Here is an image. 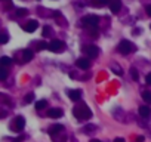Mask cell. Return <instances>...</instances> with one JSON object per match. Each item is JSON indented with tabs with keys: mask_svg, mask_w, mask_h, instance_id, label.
<instances>
[{
	"mask_svg": "<svg viewBox=\"0 0 151 142\" xmlns=\"http://www.w3.org/2000/svg\"><path fill=\"white\" fill-rule=\"evenodd\" d=\"M73 114H74V117L77 118L79 122H81V120H89V118L92 117V111L89 110V107H86L84 104L74 107Z\"/></svg>",
	"mask_w": 151,
	"mask_h": 142,
	"instance_id": "obj_1",
	"label": "cell"
},
{
	"mask_svg": "<svg viewBox=\"0 0 151 142\" xmlns=\"http://www.w3.org/2000/svg\"><path fill=\"white\" fill-rule=\"evenodd\" d=\"M81 24H83L84 28H88V30H91V31L93 33V31H96V28H98L99 18H98L96 15H88V16H84V18L81 19Z\"/></svg>",
	"mask_w": 151,
	"mask_h": 142,
	"instance_id": "obj_2",
	"label": "cell"
},
{
	"mask_svg": "<svg viewBox=\"0 0 151 142\" xmlns=\"http://www.w3.org/2000/svg\"><path fill=\"white\" fill-rule=\"evenodd\" d=\"M119 51H120V53H123V55H129L131 52H135L136 47H135L133 43H131L129 40H122L120 44H119Z\"/></svg>",
	"mask_w": 151,
	"mask_h": 142,
	"instance_id": "obj_3",
	"label": "cell"
},
{
	"mask_svg": "<svg viewBox=\"0 0 151 142\" xmlns=\"http://www.w3.org/2000/svg\"><path fill=\"white\" fill-rule=\"evenodd\" d=\"M49 51L53 53H62L65 51V43L61 41V40H52L49 43Z\"/></svg>",
	"mask_w": 151,
	"mask_h": 142,
	"instance_id": "obj_4",
	"label": "cell"
},
{
	"mask_svg": "<svg viewBox=\"0 0 151 142\" xmlns=\"http://www.w3.org/2000/svg\"><path fill=\"white\" fill-rule=\"evenodd\" d=\"M83 52L88 55L89 58H96L99 55V49L95 46V44H88V46H84L83 47Z\"/></svg>",
	"mask_w": 151,
	"mask_h": 142,
	"instance_id": "obj_5",
	"label": "cell"
},
{
	"mask_svg": "<svg viewBox=\"0 0 151 142\" xmlns=\"http://www.w3.org/2000/svg\"><path fill=\"white\" fill-rule=\"evenodd\" d=\"M37 28H39V22H37L36 19H30L25 25H24V30H25L27 33H34Z\"/></svg>",
	"mask_w": 151,
	"mask_h": 142,
	"instance_id": "obj_6",
	"label": "cell"
},
{
	"mask_svg": "<svg viewBox=\"0 0 151 142\" xmlns=\"http://www.w3.org/2000/svg\"><path fill=\"white\" fill-rule=\"evenodd\" d=\"M24 126H25V118L22 115H18L15 118V130L16 132H21V130H24Z\"/></svg>",
	"mask_w": 151,
	"mask_h": 142,
	"instance_id": "obj_7",
	"label": "cell"
},
{
	"mask_svg": "<svg viewBox=\"0 0 151 142\" xmlns=\"http://www.w3.org/2000/svg\"><path fill=\"white\" fill-rule=\"evenodd\" d=\"M48 132H49V135H51V136H53V138H55L58 133H64V126H62V124H53Z\"/></svg>",
	"mask_w": 151,
	"mask_h": 142,
	"instance_id": "obj_8",
	"label": "cell"
},
{
	"mask_svg": "<svg viewBox=\"0 0 151 142\" xmlns=\"http://www.w3.org/2000/svg\"><path fill=\"white\" fill-rule=\"evenodd\" d=\"M76 65H77L79 68H81V70H88V68L91 67V61H89L88 58H80V59L76 61Z\"/></svg>",
	"mask_w": 151,
	"mask_h": 142,
	"instance_id": "obj_9",
	"label": "cell"
},
{
	"mask_svg": "<svg viewBox=\"0 0 151 142\" xmlns=\"http://www.w3.org/2000/svg\"><path fill=\"white\" fill-rule=\"evenodd\" d=\"M62 114H64V111L59 108H49L48 110V115L51 118H59V117H62Z\"/></svg>",
	"mask_w": 151,
	"mask_h": 142,
	"instance_id": "obj_10",
	"label": "cell"
},
{
	"mask_svg": "<svg viewBox=\"0 0 151 142\" xmlns=\"http://www.w3.org/2000/svg\"><path fill=\"white\" fill-rule=\"evenodd\" d=\"M110 8H111L113 13H119V11L122 9V2L120 0H113V2L110 3Z\"/></svg>",
	"mask_w": 151,
	"mask_h": 142,
	"instance_id": "obj_11",
	"label": "cell"
},
{
	"mask_svg": "<svg viewBox=\"0 0 151 142\" xmlns=\"http://www.w3.org/2000/svg\"><path fill=\"white\" fill-rule=\"evenodd\" d=\"M68 96H70L71 101H79L81 98V92L80 90H70L68 92Z\"/></svg>",
	"mask_w": 151,
	"mask_h": 142,
	"instance_id": "obj_12",
	"label": "cell"
},
{
	"mask_svg": "<svg viewBox=\"0 0 151 142\" xmlns=\"http://www.w3.org/2000/svg\"><path fill=\"white\" fill-rule=\"evenodd\" d=\"M139 115L141 117H148L150 114H151V108L150 107H147V105H142V107H139Z\"/></svg>",
	"mask_w": 151,
	"mask_h": 142,
	"instance_id": "obj_13",
	"label": "cell"
},
{
	"mask_svg": "<svg viewBox=\"0 0 151 142\" xmlns=\"http://www.w3.org/2000/svg\"><path fill=\"white\" fill-rule=\"evenodd\" d=\"M22 59H24V62H30L33 59V51L31 49H25L22 52Z\"/></svg>",
	"mask_w": 151,
	"mask_h": 142,
	"instance_id": "obj_14",
	"label": "cell"
},
{
	"mask_svg": "<svg viewBox=\"0 0 151 142\" xmlns=\"http://www.w3.org/2000/svg\"><path fill=\"white\" fill-rule=\"evenodd\" d=\"M111 70H113V73H114V74H117V76H122V74H123L122 67H120V65H117V64H111Z\"/></svg>",
	"mask_w": 151,
	"mask_h": 142,
	"instance_id": "obj_15",
	"label": "cell"
},
{
	"mask_svg": "<svg viewBox=\"0 0 151 142\" xmlns=\"http://www.w3.org/2000/svg\"><path fill=\"white\" fill-rule=\"evenodd\" d=\"M111 2H113V0H95L92 5L93 6H105V5H110Z\"/></svg>",
	"mask_w": 151,
	"mask_h": 142,
	"instance_id": "obj_16",
	"label": "cell"
},
{
	"mask_svg": "<svg viewBox=\"0 0 151 142\" xmlns=\"http://www.w3.org/2000/svg\"><path fill=\"white\" fill-rule=\"evenodd\" d=\"M46 105H48V101H46V99H40V101L36 102V110H43Z\"/></svg>",
	"mask_w": 151,
	"mask_h": 142,
	"instance_id": "obj_17",
	"label": "cell"
},
{
	"mask_svg": "<svg viewBox=\"0 0 151 142\" xmlns=\"http://www.w3.org/2000/svg\"><path fill=\"white\" fill-rule=\"evenodd\" d=\"M142 99H144L147 104H151V92H150V90L142 92Z\"/></svg>",
	"mask_w": 151,
	"mask_h": 142,
	"instance_id": "obj_18",
	"label": "cell"
},
{
	"mask_svg": "<svg viewBox=\"0 0 151 142\" xmlns=\"http://www.w3.org/2000/svg\"><path fill=\"white\" fill-rule=\"evenodd\" d=\"M0 64H2L3 67H8V65L12 64V59L9 56H2V58H0Z\"/></svg>",
	"mask_w": 151,
	"mask_h": 142,
	"instance_id": "obj_19",
	"label": "cell"
},
{
	"mask_svg": "<svg viewBox=\"0 0 151 142\" xmlns=\"http://www.w3.org/2000/svg\"><path fill=\"white\" fill-rule=\"evenodd\" d=\"M93 130H96V126H95V124H88V126H86V127L83 129V132H84V133H88V135H89V133H92Z\"/></svg>",
	"mask_w": 151,
	"mask_h": 142,
	"instance_id": "obj_20",
	"label": "cell"
},
{
	"mask_svg": "<svg viewBox=\"0 0 151 142\" xmlns=\"http://www.w3.org/2000/svg\"><path fill=\"white\" fill-rule=\"evenodd\" d=\"M6 77H8V70L3 67L2 70H0V79H2V80H6Z\"/></svg>",
	"mask_w": 151,
	"mask_h": 142,
	"instance_id": "obj_21",
	"label": "cell"
},
{
	"mask_svg": "<svg viewBox=\"0 0 151 142\" xmlns=\"http://www.w3.org/2000/svg\"><path fill=\"white\" fill-rule=\"evenodd\" d=\"M51 34H52V28L51 27H45V28H43V36H45V37H51Z\"/></svg>",
	"mask_w": 151,
	"mask_h": 142,
	"instance_id": "obj_22",
	"label": "cell"
},
{
	"mask_svg": "<svg viewBox=\"0 0 151 142\" xmlns=\"http://www.w3.org/2000/svg\"><path fill=\"white\" fill-rule=\"evenodd\" d=\"M8 40H9V36H8V33H2V37H0V43H2V44H5V43H8Z\"/></svg>",
	"mask_w": 151,
	"mask_h": 142,
	"instance_id": "obj_23",
	"label": "cell"
},
{
	"mask_svg": "<svg viewBox=\"0 0 151 142\" xmlns=\"http://www.w3.org/2000/svg\"><path fill=\"white\" fill-rule=\"evenodd\" d=\"M37 46H39V47H37L39 51H41V49H49V44H48V43H43V41L37 43Z\"/></svg>",
	"mask_w": 151,
	"mask_h": 142,
	"instance_id": "obj_24",
	"label": "cell"
},
{
	"mask_svg": "<svg viewBox=\"0 0 151 142\" xmlns=\"http://www.w3.org/2000/svg\"><path fill=\"white\" fill-rule=\"evenodd\" d=\"M27 13H28V11H27V9H22V8L16 11V15H18V16H25Z\"/></svg>",
	"mask_w": 151,
	"mask_h": 142,
	"instance_id": "obj_25",
	"label": "cell"
},
{
	"mask_svg": "<svg viewBox=\"0 0 151 142\" xmlns=\"http://www.w3.org/2000/svg\"><path fill=\"white\" fill-rule=\"evenodd\" d=\"M27 104H30V102H33L34 101V93H28L27 96H25V99H24Z\"/></svg>",
	"mask_w": 151,
	"mask_h": 142,
	"instance_id": "obj_26",
	"label": "cell"
},
{
	"mask_svg": "<svg viewBox=\"0 0 151 142\" xmlns=\"http://www.w3.org/2000/svg\"><path fill=\"white\" fill-rule=\"evenodd\" d=\"M131 74H132L133 80H138V71H136V68H131Z\"/></svg>",
	"mask_w": 151,
	"mask_h": 142,
	"instance_id": "obj_27",
	"label": "cell"
},
{
	"mask_svg": "<svg viewBox=\"0 0 151 142\" xmlns=\"http://www.w3.org/2000/svg\"><path fill=\"white\" fill-rule=\"evenodd\" d=\"M145 11H147V15H148V16H151V5H147Z\"/></svg>",
	"mask_w": 151,
	"mask_h": 142,
	"instance_id": "obj_28",
	"label": "cell"
},
{
	"mask_svg": "<svg viewBox=\"0 0 151 142\" xmlns=\"http://www.w3.org/2000/svg\"><path fill=\"white\" fill-rule=\"evenodd\" d=\"M145 80H147V84H150V86H151V73H150V74H147V79H145Z\"/></svg>",
	"mask_w": 151,
	"mask_h": 142,
	"instance_id": "obj_29",
	"label": "cell"
},
{
	"mask_svg": "<svg viewBox=\"0 0 151 142\" xmlns=\"http://www.w3.org/2000/svg\"><path fill=\"white\" fill-rule=\"evenodd\" d=\"M114 142H124V139H123V138H116Z\"/></svg>",
	"mask_w": 151,
	"mask_h": 142,
	"instance_id": "obj_30",
	"label": "cell"
},
{
	"mask_svg": "<svg viewBox=\"0 0 151 142\" xmlns=\"http://www.w3.org/2000/svg\"><path fill=\"white\" fill-rule=\"evenodd\" d=\"M136 141H138V142H142V141H144V136H138Z\"/></svg>",
	"mask_w": 151,
	"mask_h": 142,
	"instance_id": "obj_31",
	"label": "cell"
},
{
	"mask_svg": "<svg viewBox=\"0 0 151 142\" xmlns=\"http://www.w3.org/2000/svg\"><path fill=\"white\" fill-rule=\"evenodd\" d=\"M91 142H101L99 139H91Z\"/></svg>",
	"mask_w": 151,
	"mask_h": 142,
	"instance_id": "obj_32",
	"label": "cell"
},
{
	"mask_svg": "<svg viewBox=\"0 0 151 142\" xmlns=\"http://www.w3.org/2000/svg\"><path fill=\"white\" fill-rule=\"evenodd\" d=\"M13 142H19V141H13Z\"/></svg>",
	"mask_w": 151,
	"mask_h": 142,
	"instance_id": "obj_33",
	"label": "cell"
}]
</instances>
